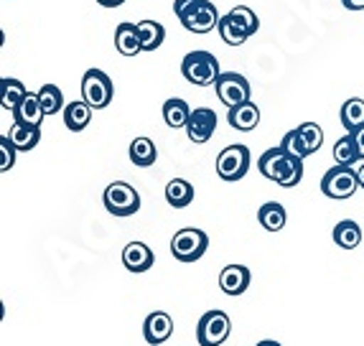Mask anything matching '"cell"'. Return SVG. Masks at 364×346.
Instances as JSON below:
<instances>
[{"mask_svg":"<svg viewBox=\"0 0 364 346\" xmlns=\"http://www.w3.org/2000/svg\"><path fill=\"white\" fill-rule=\"evenodd\" d=\"M16 153L18 151H16V146L11 143V138L3 135V138H0V171H3V173H8V171L16 166Z\"/></svg>","mask_w":364,"mask_h":346,"instance_id":"35","label":"cell"},{"mask_svg":"<svg viewBox=\"0 0 364 346\" xmlns=\"http://www.w3.org/2000/svg\"><path fill=\"white\" fill-rule=\"evenodd\" d=\"M209 247L207 232L196 229V227H183L173 234L171 239V255L176 257L178 262H196L204 257Z\"/></svg>","mask_w":364,"mask_h":346,"instance_id":"3","label":"cell"},{"mask_svg":"<svg viewBox=\"0 0 364 346\" xmlns=\"http://www.w3.org/2000/svg\"><path fill=\"white\" fill-rule=\"evenodd\" d=\"M217 130V115L209 107L191 109V117L186 122V135L191 143H207Z\"/></svg>","mask_w":364,"mask_h":346,"instance_id":"10","label":"cell"},{"mask_svg":"<svg viewBox=\"0 0 364 346\" xmlns=\"http://www.w3.org/2000/svg\"><path fill=\"white\" fill-rule=\"evenodd\" d=\"M334 242L341 249H357L362 244V227L354 222V219H341L339 225L334 227Z\"/></svg>","mask_w":364,"mask_h":346,"instance_id":"20","label":"cell"},{"mask_svg":"<svg viewBox=\"0 0 364 346\" xmlns=\"http://www.w3.org/2000/svg\"><path fill=\"white\" fill-rule=\"evenodd\" d=\"M138 33H140V43H143V51H156L166 38V28L158 21H140Z\"/></svg>","mask_w":364,"mask_h":346,"instance_id":"27","label":"cell"},{"mask_svg":"<svg viewBox=\"0 0 364 346\" xmlns=\"http://www.w3.org/2000/svg\"><path fill=\"white\" fill-rule=\"evenodd\" d=\"M280 146L286 148L291 156H296V158H309V151H306L304 140H301V135H298V130H291V133L283 135V140H280Z\"/></svg>","mask_w":364,"mask_h":346,"instance_id":"34","label":"cell"},{"mask_svg":"<svg viewBox=\"0 0 364 346\" xmlns=\"http://www.w3.org/2000/svg\"><path fill=\"white\" fill-rule=\"evenodd\" d=\"M26 94H28V90L23 87V82L11 80V77H3V80H0V104H3V109L16 112V107L23 102Z\"/></svg>","mask_w":364,"mask_h":346,"instance_id":"22","label":"cell"},{"mask_svg":"<svg viewBox=\"0 0 364 346\" xmlns=\"http://www.w3.org/2000/svg\"><path fill=\"white\" fill-rule=\"evenodd\" d=\"M227 16H230V18H235L237 23H240L245 31H247L250 36H252V33H257V28H260V18H257L255 11H250L247 6H237V8H232V11L227 13Z\"/></svg>","mask_w":364,"mask_h":346,"instance_id":"33","label":"cell"},{"mask_svg":"<svg viewBox=\"0 0 364 346\" xmlns=\"http://www.w3.org/2000/svg\"><path fill=\"white\" fill-rule=\"evenodd\" d=\"M97 3H100L102 8H117V6H122L125 0H97Z\"/></svg>","mask_w":364,"mask_h":346,"instance_id":"38","label":"cell"},{"mask_svg":"<svg viewBox=\"0 0 364 346\" xmlns=\"http://www.w3.org/2000/svg\"><path fill=\"white\" fill-rule=\"evenodd\" d=\"M102 204L112 217H133L140 209V194L130 183L112 181L102 194Z\"/></svg>","mask_w":364,"mask_h":346,"instance_id":"6","label":"cell"},{"mask_svg":"<svg viewBox=\"0 0 364 346\" xmlns=\"http://www.w3.org/2000/svg\"><path fill=\"white\" fill-rule=\"evenodd\" d=\"M227 122L235 130H240V133H250V130H255L260 125V107L252 99L245 104H237V107H230Z\"/></svg>","mask_w":364,"mask_h":346,"instance_id":"14","label":"cell"},{"mask_svg":"<svg viewBox=\"0 0 364 346\" xmlns=\"http://www.w3.org/2000/svg\"><path fill=\"white\" fill-rule=\"evenodd\" d=\"M257 171L267 181L278 183L283 188H293L304 178V158H296L283 146H275L257 158Z\"/></svg>","mask_w":364,"mask_h":346,"instance_id":"1","label":"cell"},{"mask_svg":"<svg viewBox=\"0 0 364 346\" xmlns=\"http://www.w3.org/2000/svg\"><path fill=\"white\" fill-rule=\"evenodd\" d=\"M181 74L183 80L191 82L196 87H209L219 80V61L209 51H191L183 56L181 61Z\"/></svg>","mask_w":364,"mask_h":346,"instance_id":"2","label":"cell"},{"mask_svg":"<svg viewBox=\"0 0 364 346\" xmlns=\"http://www.w3.org/2000/svg\"><path fill=\"white\" fill-rule=\"evenodd\" d=\"M115 49L122 56H138L143 51V43H140L138 23H120L115 28Z\"/></svg>","mask_w":364,"mask_h":346,"instance_id":"15","label":"cell"},{"mask_svg":"<svg viewBox=\"0 0 364 346\" xmlns=\"http://www.w3.org/2000/svg\"><path fill=\"white\" fill-rule=\"evenodd\" d=\"M11 143L16 146V151H33L41 140V128L36 125H23V122H13L11 133H8Z\"/></svg>","mask_w":364,"mask_h":346,"instance_id":"19","label":"cell"},{"mask_svg":"<svg viewBox=\"0 0 364 346\" xmlns=\"http://www.w3.org/2000/svg\"><path fill=\"white\" fill-rule=\"evenodd\" d=\"M171 334H173V318L166 310H153L151 316L143 321V336H146V341L151 346L168 341Z\"/></svg>","mask_w":364,"mask_h":346,"instance_id":"11","label":"cell"},{"mask_svg":"<svg viewBox=\"0 0 364 346\" xmlns=\"http://www.w3.org/2000/svg\"><path fill=\"white\" fill-rule=\"evenodd\" d=\"M38 99H41V107L43 112H46V117L49 115H56V112H64V94H61V90L56 85H43L41 90L36 92Z\"/></svg>","mask_w":364,"mask_h":346,"instance_id":"28","label":"cell"},{"mask_svg":"<svg viewBox=\"0 0 364 346\" xmlns=\"http://www.w3.org/2000/svg\"><path fill=\"white\" fill-rule=\"evenodd\" d=\"M334 161H336V166H354L359 161V153H357V146H354L352 133H346L344 138L336 140Z\"/></svg>","mask_w":364,"mask_h":346,"instance_id":"30","label":"cell"},{"mask_svg":"<svg viewBox=\"0 0 364 346\" xmlns=\"http://www.w3.org/2000/svg\"><path fill=\"white\" fill-rule=\"evenodd\" d=\"M214 90H217V97L227 107H237V104L250 102V94H252V87L245 80L242 74L237 72H222L219 80L214 82Z\"/></svg>","mask_w":364,"mask_h":346,"instance_id":"9","label":"cell"},{"mask_svg":"<svg viewBox=\"0 0 364 346\" xmlns=\"http://www.w3.org/2000/svg\"><path fill=\"white\" fill-rule=\"evenodd\" d=\"M357 186H359V178H357V171H354L352 166H334V168H328L321 178L323 196L336 199V201L354 196Z\"/></svg>","mask_w":364,"mask_h":346,"instance_id":"7","label":"cell"},{"mask_svg":"<svg viewBox=\"0 0 364 346\" xmlns=\"http://www.w3.org/2000/svg\"><path fill=\"white\" fill-rule=\"evenodd\" d=\"M250 280H252V275H250V270L245 265H227L225 270L219 273V288H222L225 296L235 298L247 291Z\"/></svg>","mask_w":364,"mask_h":346,"instance_id":"13","label":"cell"},{"mask_svg":"<svg viewBox=\"0 0 364 346\" xmlns=\"http://www.w3.org/2000/svg\"><path fill=\"white\" fill-rule=\"evenodd\" d=\"M357 178H359V188H364V163L357 168Z\"/></svg>","mask_w":364,"mask_h":346,"instance_id":"39","label":"cell"},{"mask_svg":"<svg viewBox=\"0 0 364 346\" xmlns=\"http://www.w3.org/2000/svg\"><path fill=\"white\" fill-rule=\"evenodd\" d=\"M217 31H219V36H222V41L230 43V46H242V43L250 38L247 31L237 23L235 18H230V16H225V18L219 21V28Z\"/></svg>","mask_w":364,"mask_h":346,"instance_id":"29","label":"cell"},{"mask_svg":"<svg viewBox=\"0 0 364 346\" xmlns=\"http://www.w3.org/2000/svg\"><path fill=\"white\" fill-rule=\"evenodd\" d=\"M257 222L262 225V229L280 232L288 222L286 207H283V204H278V201H267V204H262V207L257 209Z\"/></svg>","mask_w":364,"mask_h":346,"instance_id":"17","label":"cell"},{"mask_svg":"<svg viewBox=\"0 0 364 346\" xmlns=\"http://www.w3.org/2000/svg\"><path fill=\"white\" fill-rule=\"evenodd\" d=\"M346 11H364V0H341Z\"/></svg>","mask_w":364,"mask_h":346,"instance_id":"37","label":"cell"},{"mask_svg":"<svg viewBox=\"0 0 364 346\" xmlns=\"http://www.w3.org/2000/svg\"><path fill=\"white\" fill-rule=\"evenodd\" d=\"M219 13H217V6L214 3H209V0H204L199 8V13H196L194 23L188 26V31L191 33H209V31L219 28Z\"/></svg>","mask_w":364,"mask_h":346,"instance_id":"26","label":"cell"},{"mask_svg":"<svg viewBox=\"0 0 364 346\" xmlns=\"http://www.w3.org/2000/svg\"><path fill=\"white\" fill-rule=\"evenodd\" d=\"M352 138H354V146H357V153H359V158H364V125L362 128H357L352 133Z\"/></svg>","mask_w":364,"mask_h":346,"instance_id":"36","label":"cell"},{"mask_svg":"<svg viewBox=\"0 0 364 346\" xmlns=\"http://www.w3.org/2000/svg\"><path fill=\"white\" fill-rule=\"evenodd\" d=\"M257 346H283V344H278V341H273V339H265V341H260Z\"/></svg>","mask_w":364,"mask_h":346,"instance_id":"40","label":"cell"},{"mask_svg":"<svg viewBox=\"0 0 364 346\" xmlns=\"http://www.w3.org/2000/svg\"><path fill=\"white\" fill-rule=\"evenodd\" d=\"M188 117H191V107H188L186 99H181V97L166 99V104H164V120H166V125H168V128H173V130L186 128Z\"/></svg>","mask_w":364,"mask_h":346,"instance_id":"23","label":"cell"},{"mask_svg":"<svg viewBox=\"0 0 364 346\" xmlns=\"http://www.w3.org/2000/svg\"><path fill=\"white\" fill-rule=\"evenodd\" d=\"M153 262H156V255L146 242H128L122 249V265L130 273H146L153 267Z\"/></svg>","mask_w":364,"mask_h":346,"instance_id":"12","label":"cell"},{"mask_svg":"<svg viewBox=\"0 0 364 346\" xmlns=\"http://www.w3.org/2000/svg\"><path fill=\"white\" fill-rule=\"evenodd\" d=\"M128 156H130V161H133L135 166H140V168H148V166L156 163L158 148H156V143H153L151 138H135L133 143H130Z\"/></svg>","mask_w":364,"mask_h":346,"instance_id":"24","label":"cell"},{"mask_svg":"<svg viewBox=\"0 0 364 346\" xmlns=\"http://www.w3.org/2000/svg\"><path fill=\"white\" fill-rule=\"evenodd\" d=\"M166 201H168L173 209H183L194 201V186L186 181V178H171L166 183Z\"/></svg>","mask_w":364,"mask_h":346,"instance_id":"21","label":"cell"},{"mask_svg":"<svg viewBox=\"0 0 364 346\" xmlns=\"http://www.w3.org/2000/svg\"><path fill=\"white\" fill-rule=\"evenodd\" d=\"M43 117H46V112H43L38 94H33V92H28L23 102L16 107V112H13V120H16V122H23V125H36V128H41Z\"/></svg>","mask_w":364,"mask_h":346,"instance_id":"16","label":"cell"},{"mask_svg":"<svg viewBox=\"0 0 364 346\" xmlns=\"http://www.w3.org/2000/svg\"><path fill=\"white\" fill-rule=\"evenodd\" d=\"M250 171V148L247 146H227L217 156V173L222 181H240Z\"/></svg>","mask_w":364,"mask_h":346,"instance_id":"8","label":"cell"},{"mask_svg":"<svg viewBox=\"0 0 364 346\" xmlns=\"http://www.w3.org/2000/svg\"><path fill=\"white\" fill-rule=\"evenodd\" d=\"M298 135H301V140H304L306 151H309V156H314L318 148L323 146V130L321 125H316V122H304V125H298Z\"/></svg>","mask_w":364,"mask_h":346,"instance_id":"31","label":"cell"},{"mask_svg":"<svg viewBox=\"0 0 364 346\" xmlns=\"http://www.w3.org/2000/svg\"><path fill=\"white\" fill-rule=\"evenodd\" d=\"M232 334V321L225 310H207L196 323V341L199 346H222Z\"/></svg>","mask_w":364,"mask_h":346,"instance_id":"4","label":"cell"},{"mask_svg":"<svg viewBox=\"0 0 364 346\" xmlns=\"http://www.w3.org/2000/svg\"><path fill=\"white\" fill-rule=\"evenodd\" d=\"M341 125L346 128V133H354L357 128H362L364 125V99L359 97H352L346 99L344 104H341Z\"/></svg>","mask_w":364,"mask_h":346,"instance_id":"25","label":"cell"},{"mask_svg":"<svg viewBox=\"0 0 364 346\" xmlns=\"http://www.w3.org/2000/svg\"><path fill=\"white\" fill-rule=\"evenodd\" d=\"M115 97V87L112 80L102 69H87L82 77V99L90 104L92 109H105Z\"/></svg>","mask_w":364,"mask_h":346,"instance_id":"5","label":"cell"},{"mask_svg":"<svg viewBox=\"0 0 364 346\" xmlns=\"http://www.w3.org/2000/svg\"><path fill=\"white\" fill-rule=\"evenodd\" d=\"M201 3H204V0H173V13H176V18L181 21V26L186 31H188V26L194 23Z\"/></svg>","mask_w":364,"mask_h":346,"instance_id":"32","label":"cell"},{"mask_svg":"<svg viewBox=\"0 0 364 346\" xmlns=\"http://www.w3.org/2000/svg\"><path fill=\"white\" fill-rule=\"evenodd\" d=\"M90 120H92V107L85 99L69 102L67 107H64V125H67V130H72V133H82V130L90 125Z\"/></svg>","mask_w":364,"mask_h":346,"instance_id":"18","label":"cell"}]
</instances>
